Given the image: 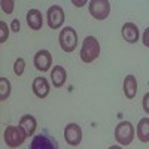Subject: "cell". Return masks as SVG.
Instances as JSON below:
<instances>
[{
  "label": "cell",
  "mask_w": 149,
  "mask_h": 149,
  "mask_svg": "<svg viewBox=\"0 0 149 149\" xmlns=\"http://www.w3.org/2000/svg\"><path fill=\"white\" fill-rule=\"evenodd\" d=\"M81 60L84 63H93L100 55V42L94 36H86L81 48Z\"/></svg>",
  "instance_id": "6da1fadb"
},
{
  "label": "cell",
  "mask_w": 149,
  "mask_h": 149,
  "mask_svg": "<svg viewBox=\"0 0 149 149\" xmlns=\"http://www.w3.org/2000/svg\"><path fill=\"white\" fill-rule=\"evenodd\" d=\"M29 149H60V146L54 136L49 131L43 130L31 139Z\"/></svg>",
  "instance_id": "7a4b0ae2"
},
{
  "label": "cell",
  "mask_w": 149,
  "mask_h": 149,
  "mask_svg": "<svg viewBox=\"0 0 149 149\" xmlns=\"http://www.w3.org/2000/svg\"><path fill=\"white\" fill-rule=\"evenodd\" d=\"M60 46L64 52H73L78 46V33L73 27H64L58 36Z\"/></svg>",
  "instance_id": "3957f363"
},
{
  "label": "cell",
  "mask_w": 149,
  "mask_h": 149,
  "mask_svg": "<svg viewBox=\"0 0 149 149\" xmlns=\"http://www.w3.org/2000/svg\"><path fill=\"white\" fill-rule=\"evenodd\" d=\"M26 137L27 134L24 133V130L18 125H9L6 127L5 133H3V139H5V143L9 146V148H18L21 146L24 142H26Z\"/></svg>",
  "instance_id": "277c9868"
},
{
  "label": "cell",
  "mask_w": 149,
  "mask_h": 149,
  "mask_svg": "<svg viewBox=\"0 0 149 149\" xmlns=\"http://www.w3.org/2000/svg\"><path fill=\"white\" fill-rule=\"evenodd\" d=\"M115 139L119 145L128 146L134 139V127L130 121H122L115 127Z\"/></svg>",
  "instance_id": "5b68a950"
},
{
  "label": "cell",
  "mask_w": 149,
  "mask_h": 149,
  "mask_svg": "<svg viewBox=\"0 0 149 149\" xmlns=\"http://www.w3.org/2000/svg\"><path fill=\"white\" fill-rule=\"evenodd\" d=\"M66 15H64V10L61 6L54 5V6H49L48 12H46V21H48V26L49 29L57 30L64 24Z\"/></svg>",
  "instance_id": "8992f818"
},
{
  "label": "cell",
  "mask_w": 149,
  "mask_h": 149,
  "mask_svg": "<svg viewBox=\"0 0 149 149\" xmlns=\"http://www.w3.org/2000/svg\"><path fill=\"white\" fill-rule=\"evenodd\" d=\"M90 14L95 19H106L110 14V3L107 0H91L90 2Z\"/></svg>",
  "instance_id": "52a82bcc"
},
{
  "label": "cell",
  "mask_w": 149,
  "mask_h": 149,
  "mask_svg": "<svg viewBox=\"0 0 149 149\" xmlns=\"http://www.w3.org/2000/svg\"><path fill=\"white\" fill-rule=\"evenodd\" d=\"M64 139L70 146H78L82 142V128L74 122H70L64 128Z\"/></svg>",
  "instance_id": "ba28073f"
},
{
  "label": "cell",
  "mask_w": 149,
  "mask_h": 149,
  "mask_svg": "<svg viewBox=\"0 0 149 149\" xmlns=\"http://www.w3.org/2000/svg\"><path fill=\"white\" fill-rule=\"evenodd\" d=\"M33 63H34V67L39 72H48L52 66V55L46 49H40V51H37L34 54Z\"/></svg>",
  "instance_id": "9c48e42d"
},
{
  "label": "cell",
  "mask_w": 149,
  "mask_h": 149,
  "mask_svg": "<svg viewBox=\"0 0 149 149\" xmlns=\"http://www.w3.org/2000/svg\"><path fill=\"white\" fill-rule=\"evenodd\" d=\"M122 37L125 39V42L128 43H136L139 40V29L134 22H125L122 26Z\"/></svg>",
  "instance_id": "30bf717a"
},
{
  "label": "cell",
  "mask_w": 149,
  "mask_h": 149,
  "mask_svg": "<svg viewBox=\"0 0 149 149\" xmlns=\"http://www.w3.org/2000/svg\"><path fill=\"white\" fill-rule=\"evenodd\" d=\"M31 88H33L34 95H36V97H39V98H45V97H48L49 91H51V90H49V84H48V81H46L45 78H42V76L36 78V79L33 81Z\"/></svg>",
  "instance_id": "8fae6325"
},
{
  "label": "cell",
  "mask_w": 149,
  "mask_h": 149,
  "mask_svg": "<svg viewBox=\"0 0 149 149\" xmlns=\"http://www.w3.org/2000/svg\"><path fill=\"white\" fill-rule=\"evenodd\" d=\"M67 79V72L63 66H54V69L51 70V81L54 88H61Z\"/></svg>",
  "instance_id": "7c38bea8"
},
{
  "label": "cell",
  "mask_w": 149,
  "mask_h": 149,
  "mask_svg": "<svg viewBox=\"0 0 149 149\" xmlns=\"http://www.w3.org/2000/svg\"><path fill=\"white\" fill-rule=\"evenodd\" d=\"M27 24L31 30H40L43 26V17L39 9H30L27 12Z\"/></svg>",
  "instance_id": "4fadbf2b"
},
{
  "label": "cell",
  "mask_w": 149,
  "mask_h": 149,
  "mask_svg": "<svg viewBox=\"0 0 149 149\" xmlns=\"http://www.w3.org/2000/svg\"><path fill=\"white\" fill-rule=\"evenodd\" d=\"M136 93H137V79H136L134 74H127L125 79H124V94L127 98H134Z\"/></svg>",
  "instance_id": "5bb4252c"
},
{
  "label": "cell",
  "mask_w": 149,
  "mask_h": 149,
  "mask_svg": "<svg viewBox=\"0 0 149 149\" xmlns=\"http://www.w3.org/2000/svg\"><path fill=\"white\" fill-rule=\"evenodd\" d=\"M19 127L24 130V133H26L27 136H33L34 131H36V127H37L36 118L33 115H24L19 119Z\"/></svg>",
  "instance_id": "9a60e30c"
},
{
  "label": "cell",
  "mask_w": 149,
  "mask_h": 149,
  "mask_svg": "<svg viewBox=\"0 0 149 149\" xmlns=\"http://www.w3.org/2000/svg\"><path fill=\"white\" fill-rule=\"evenodd\" d=\"M137 139L143 143L149 142V118H142L137 124Z\"/></svg>",
  "instance_id": "2e32d148"
},
{
  "label": "cell",
  "mask_w": 149,
  "mask_h": 149,
  "mask_svg": "<svg viewBox=\"0 0 149 149\" xmlns=\"http://www.w3.org/2000/svg\"><path fill=\"white\" fill-rule=\"evenodd\" d=\"M10 95V82L6 78H0V100L5 102Z\"/></svg>",
  "instance_id": "e0dca14e"
},
{
  "label": "cell",
  "mask_w": 149,
  "mask_h": 149,
  "mask_svg": "<svg viewBox=\"0 0 149 149\" xmlns=\"http://www.w3.org/2000/svg\"><path fill=\"white\" fill-rule=\"evenodd\" d=\"M24 69H26V61H24V58H17V61L14 63V73L17 76H21L24 73Z\"/></svg>",
  "instance_id": "ac0fdd59"
},
{
  "label": "cell",
  "mask_w": 149,
  "mask_h": 149,
  "mask_svg": "<svg viewBox=\"0 0 149 149\" xmlns=\"http://www.w3.org/2000/svg\"><path fill=\"white\" fill-rule=\"evenodd\" d=\"M9 36V27L5 21H0V43H5Z\"/></svg>",
  "instance_id": "d6986e66"
},
{
  "label": "cell",
  "mask_w": 149,
  "mask_h": 149,
  "mask_svg": "<svg viewBox=\"0 0 149 149\" xmlns=\"http://www.w3.org/2000/svg\"><path fill=\"white\" fill-rule=\"evenodd\" d=\"M0 5H2V10L5 14H12L14 12V5H15L14 0H2Z\"/></svg>",
  "instance_id": "ffe728a7"
},
{
  "label": "cell",
  "mask_w": 149,
  "mask_h": 149,
  "mask_svg": "<svg viewBox=\"0 0 149 149\" xmlns=\"http://www.w3.org/2000/svg\"><path fill=\"white\" fill-rule=\"evenodd\" d=\"M142 104H143V109H145V112H146V113H149V93H146V94H145Z\"/></svg>",
  "instance_id": "44dd1931"
},
{
  "label": "cell",
  "mask_w": 149,
  "mask_h": 149,
  "mask_svg": "<svg viewBox=\"0 0 149 149\" xmlns=\"http://www.w3.org/2000/svg\"><path fill=\"white\" fill-rule=\"evenodd\" d=\"M19 21L18 19H12V22H10V30L12 31H15V33H18L19 31Z\"/></svg>",
  "instance_id": "7402d4cb"
},
{
  "label": "cell",
  "mask_w": 149,
  "mask_h": 149,
  "mask_svg": "<svg viewBox=\"0 0 149 149\" xmlns=\"http://www.w3.org/2000/svg\"><path fill=\"white\" fill-rule=\"evenodd\" d=\"M142 40H143V45H145L146 48H149V27L145 30V33H143V37H142Z\"/></svg>",
  "instance_id": "603a6c76"
},
{
  "label": "cell",
  "mask_w": 149,
  "mask_h": 149,
  "mask_svg": "<svg viewBox=\"0 0 149 149\" xmlns=\"http://www.w3.org/2000/svg\"><path fill=\"white\" fill-rule=\"evenodd\" d=\"M86 2H85V0H84V2H76V0H73V5L74 6H78V8H81V6H84Z\"/></svg>",
  "instance_id": "cb8c5ba5"
},
{
  "label": "cell",
  "mask_w": 149,
  "mask_h": 149,
  "mask_svg": "<svg viewBox=\"0 0 149 149\" xmlns=\"http://www.w3.org/2000/svg\"><path fill=\"white\" fill-rule=\"evenodd\" d=\"M109 149H122V148H121V146H118V145H115V146H110Z\"/></svg>",
  "instance_id": "d4e9b609"
}]
</instances>
